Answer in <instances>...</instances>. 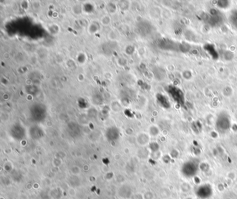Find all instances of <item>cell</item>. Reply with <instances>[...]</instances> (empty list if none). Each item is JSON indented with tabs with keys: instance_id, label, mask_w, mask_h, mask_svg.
Here are the masks:
<instances>
[{
	"instance_id": "cell-1",
	"label": "cell",
	"mask_w": 237,
	"mask_h": 199,
	"mask_svg": "<svg viewBox=\"0 0 237 199\" xmlns=\"http://www.w3.org/2000/svg\"><path fill=\"white\" fill-rule=\"evenodd\" d=\"M168 92L172 99L174 100V101L178 103L179 105H184V102H185V98H184V93L180 88L175 87V86H170V87H169Z\"/></svg>"
},
{
	"instance_id": "cell-2",
	"label": "cell",
	"mask_w": 237,
	"mask_h": 199,
	"mask_svg": "<svg viewBox=\"0 0 237 199\" xmlns=\"http://www.w3.org/2000/svg\"><path fill=\"white\" fill-rule=\"evenodd\" d=\"M223 22V18L221 17L220 14L219 13H214V14H212V15L209 17V23L211 25L216 26L218 25H220L221 23Z\"/></svg>"
},
{
	"instance_id": "cell-3",
	"label": "cell",
	"mask_w": 237,
	"mask_h": 199,
	"mask_svg": "<svg viewBox=\"0 0 237 199\" xmlns=\"http://www.w3.org/2000/svg\"><path fill=\"white\" fill-rule=\"evenodd\" d=\"M230 23L231 25L234 26V28L237 29V10L234 11L230 15L229 18Z\"/></svg>"
}]
</instances>
